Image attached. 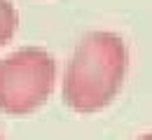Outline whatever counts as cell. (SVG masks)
I'll use <instances>...</instances> for the list:
<instances>
[{"mask_svg":"<svg viewBox=\"0 0 152 140\" xmlns=\"http://www.w3.org/2000/svg\"><path fill=\"white\" fill-rule=\"evenodd\" d=\"M129 70V52L119 35L91 30L77 42L63 77V103L80 115L108 107Z\"/></svg>","mask_w":152,"mask_h":140,"instance_id":"obj_1","label":"cell"},{"mask_svg":"<svg viewBox=\"0 0 152 140\" xmlns=\"http://www.w3.org/2000/svg\"><path fill=\"white\" fill-rule=\"evenodd\" d=\"M56 61L42 47H23L0 61V112L23 117L52 96Z\"/></svg>","mask_w":152,"mask_h":140,"instance_id":"obj_2","label":"cell"},{"mask_svg":"<svg viewBox=\"0 0 152 140\" xmlns=\"http://www.w3.org/2000/svg\"><path fill=\"white\" fill-rule=\"evenodd\" d=\"M17 26H19V17H17L14 5L10 0H0V47H5L14 38Z\"/></svg>","mask_w":152,"mask_h":140,"instance_id":"obj_3","label":"cell"},{"mask_svg":"<svg viewBox=\"0 0 152 140\" xmlns=\"http://www.w3.org/2000/svg\"><path fill=\"white\" fill-rule=\"evenodd\" d=\"M136 140H152V133H148V136H140V138H136Z\"/></svg>","mask_w":152,"mask_h":140,"instance_id":"obj_4","label":"cell"},{"mask_svg":"<svg viewBox=\"0 0 152 140\" xmlns=\"http://www.w3.org/2000/svg\"><path fill=\"white\" fill-rule=\"evenodd\" d=\"M0 140H2V136H0Z\"/></svg>","mask_w":152,"mask_h":140,"instance_id":"obj_5","label":"cell"}]
</instances>
